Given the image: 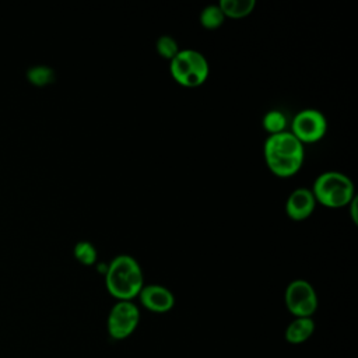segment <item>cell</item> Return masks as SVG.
<instances>
[{"label": "cell", "instance_id": "1", "mask_svg": "<svg viewBox=\"0 0 358 358\" xmlns=\"http://www.w3.org/2000/svg\"><path fill=\"white\" fill-rule=\"evenodd\" d=\"M263 151L268 169L280 178L295 175L303 164V145L291 131L268 136Z\"/></svg>", "mask_w": 358, "mask_h": 358}, {"label": "cell", "instance_id": "2", "mask_svg": "<svg viewBox=\"0 0 358 358\" xmlns=\"http://www.w3.org/2000/svg\"><path fill=\"white\" fill-rule=\"evenodd\" d=\"M105 285L119 301H131L144 287V275L138 262L130 255H117L106 266Z\"/></svg>", "mask_w": 358, "mask_h": 358}, {"label": "cell", "instance_id": "3", "mask_svg": "<svg viewBox=\"0 0 358 358\" xmlns=\"http://www.w3.org/2000/svg\"><path fill=\"white\" fill-rule=\"evenodd\" d=\"M312 194L316 203L330 208H340L348 206L355 197L352 180L337 171H327L320 173L313 183Z\"/></svg>", "mask_w": 358, "mask_h": 358}, {"label": "cell", "instance_id": "4", "mask_svg": "<svg viewBox=\"0 0 358 358\" xmlns=\"http://www.w3.org/2000/svg\"><path fill=\"white\" fill-rule=\"evenodd\" d=\"M169 70L176 83L194 88L201 85L210 73L208 62L203 53L194 49H182L169 62Z\"/></svg>", "mask_w": 358, "mask_h": 358}, {"label": "cell", "instance_id": "5", "mask_svg": "<svg viewBox=\"0 0 358 358\" xmlns=\"http://www.w3.org/2000/svg\"><path fill=\"white\" fill-rule=\"evenodd\" d=\"M287 309L295 317H310L317 309V295L315 288L306 280H294L285 289Z\"/></svg>", "mask_w": 358, "mask_h": 358}, {"label": "cell", "instance_id": "6", "mask_svg": "<svg viewBox=\"0 0 358 358\" xmlns=\"http://www.w3.org/2000/svg\"><path fill=\"white\" fill-rule=\"evenodd\" d=\"M327 131L326 116L317 109H302L299 110L291 123V133L303 144L315 143L324 137Z\"/></svg>", "mask_w": 358, "mask_h": 358}, {"label": "cell", "instance_id": "7", "mask_svg": "<svg viewBox=\"0 0 358 358\" xmlns=\"http://www.w3.org/2000/svg\"><path fill=\"white\" fill-rule=\"evenodd\" d=\"M138 320V308L131 301H119L108 315V333L116 340L126 338L136 330Z\"/></svg>", "mask_w": 358, "mask_h": 358}, {"label": "cell", "instance_id": "8", "mask_svg": "<svg viewBox=\"0 0 358 358\" xmlns=\"http://www.w3.org/2000/svg\"><path fill=\"white\" fill-rule=\"evenodd\" d=\"M138 298L144 308L155 313H165L175 305L173 294L166 287L158 284L144 285L138 294Z\"/></svg>", "mask_w": 358, "mask_h": 358}, {"label": "cell", "instance_id": "9", "mask_svg": "<svg viewBox=\"0 0 358 358\" xmlns=\"http://www.w3.org/2000/svg\"><path fill=\"white\" fill-rule=\"evenodd\" d=\"M316 207V200L310 189L298 187L295 189L285 201V213L295 221H302L310 217Z\"/></svg>", "mask_w": 358, "mask_h": 358}, {"label": "cell", "instance_id": "10", "mask_svg": "<svg viewBox=\"0 0 358 358\" xmlns=\"http://www.w3.org/2000/svg\"><path fill=\"white\" fill-rule=\"evenodd\" d=\"M315 331L312 317H295L285 329V340L289 344H301L306 341Z\"/></svg>", "mask_w": 358, "mask_h": 358}, {"label": "cell", "instance_id": "11", "mask_svg": "<svg viewBox=\"0 0 358 358\" xmlns=\"http://www.w3.org/2000/svg\"><path fill=\"white\" fill-rule=\"evenodd\" d=\"M222 14L229 18H242L249 15L255 6V0H221L218 3Z\"/></svg>", "mask_w": 358, "mask_h": 358}, {"label": "cell", "instance_id": "12", "mask_svg": "<svg viewBox=\"0 0 358 358\" xmlns=\"http://www.w3.org/2000/svg\"><path fill=\"white\" fill-rule=\"evenodd\" d=\"M225 15L218 4H208L200 13V24L207 29H217L224 24Z\"/></svg>", "mask_w": 358, "mask_h": 358}, {"label": "cell", "instance_id": "13", "mask_svg": "<svg viewBox=\"0 0 358 358\" xmlns=\"http://www.w3.org/2000/svg\"><path fill=\"white\" fill-rule=\"evenodd\" d=\"M285 126H287V117L281 110H277V109L268 110L263 117V127L267 133H270V136L285 131Z\"/></svg>", "mask_w": 358, "mask_h": 358}, {"label": "cell", "instance_id": "14", "mask_svg": "<svg viewBox=\"0 0 358 358\" xmlns=\"http://www.w3.org/2000/svg\"><path fill=\"white\" fill-rule=\"evenodd\" d=\"M28 80L35 85H46L55 80V71L49 66H32L27 71Z\"/></svg>", "mask_w": 358, "mask_h": 358}, {"label": "cell", "instance_id": "15", "mask_svg": "<svg viewBox=\"0 0 358 358\" xmlns=\"http://www.w3.org/2000/svg\"><path fill=\"white\" fill-rule=\"evenodd\" d=\"M73 252H74V257H76L80 263H83V264H85V266H91V264H94V263L96 262V256H98L96 249H95V246H94L91 242H88V241H80V242H77Z\"/></svg>", "mask_w": 358, "mask_h": 358}, {"label": "cell", "instance_id": "16", "mask_svg": "<svg viewBox=\"0 0 358 358\" xmlns=\"http://www.w3.org/2000/svg\"><path fill=\"white\" fill-rule=\"evenodd\" d=\"M155 49H157V52H158V55H159L161 57H164V59H166V60H169V62H171V60L178 55V52L180 50L178 42H176L172 36H169V35H161V36L157 39V42H155Z\"/></svg>", "mask_w": 358, "mask_h": 358}, {"label": "cell", "instance_id": "17", "mask_svg": "<svg viewBox=\"0 0 358 358\" xmlns=\"http://www.w3.org/2000/svg\"><path fill=\"white\" fill-rule=\"evenodd\" d=\"M350 204V214H351V218L354 221V224L358 222V215H357V196L348 203Z\"/></svg>", "mask_w": 358, "mask_h": 358}]
</instances>
